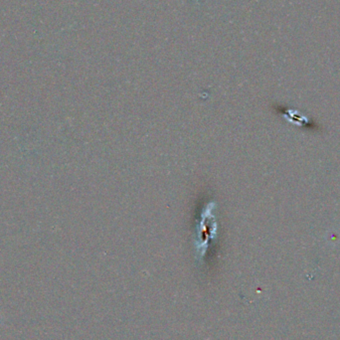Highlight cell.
Instances as JSON below:
<instances>
[{
	"label": "cell",
	"mask_w": 340,
	"mask_h": 340,
	"mask_svg": "<svg viewBox=\"0 0 340 340\" xmlns=\"http://www.w3.org/2000/svg\"><path fill=\"white\" fill-rule=\"evenodd\" d=\"M3 322H4V317H3L2 313L0 312V326H1V325L3 324Z\"/></svg>",
	"instance_id": "obj_1"
}]
</instances>
